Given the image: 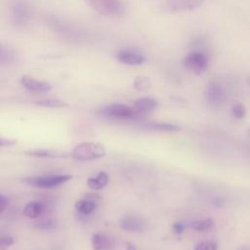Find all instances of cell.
<instances>
[{
	"mask_svg": "<svg viewBox=\"0 0 250 250\" xmlns=\"http://www.w3.org/2000/svg\"><path fill=\"white\" fill-rule=\"evenodd\" d=\"M184 64L190 71L199 74L207 69L209 64V58L203 51L194 50L185 57Z\"/></svg>",
	"mask_w": 250,
	"mask_h": 250,
	"instance_id": "obj_5",
	"label": "cell"
},
{
	"mask_svg": "<svg viewBox=\"0 0 250 250\" xmlns=\"http://www.w3.org/2000/svg\"><path fill=\"white\" fill-rule=\"evenodd\" d=\"M237 250H250V248L248 246H241L240 248H238Z\"/></svg>",
	"mask_w": 250,
	"mask_h": 250,
	"instance_id": "obj_32",
	"label": "cell"
},
{
	"mask_svg": "<svg viewBox=\"0 0 250 250\" xmlns=\"http://www.w3.org/2000/svg\"><path fill=\"white\" fill-rule=\"evenodd\" d=\"M119 226L125 231L137 232L142 231L146 228V222L140 216L125 215L120 219Z\"/></svg>",
	"mask_w": 250,
	"mask_h": 250,
	"instance_id": "obj_10",
	"label": "cell"
},
{
	"mask_svg": "<svg viewBox=\"0 0 250 250\" xmlns=\"http://www.w3.org/2000/svg\"><path fill=\"white\" fill-rule=\"evenodd\" d=\"M247 135H248V137L250 138V127H249L248 130H247Z\"/></svg>",
	"mask_w": 250,
	"mask_h": 250,
	"instance_id": "obj_33",
	"label": "cell"
},
{
	"mask_svg": "<svg viewBox=\"0 0 250 250\" xmlns=\"http://www.w3.org/2000/svg\"><path fill=\"white\" fill-rule=\"evenodd\" d=\"M16 58V53L13 49L0 45V66L10 64L14 62Z\"/></svg>",
	"mask_w": 250,
	"mask_h": 250,
	"instance_id": "obj_19",
	"label": "cell"
},
{
	"mask_svg": "<svg viewBox=\"0 0 250 250\" xmlns=\"http://www.w3.org/2000/svg\"><path fill=\"white\" fill-rule=\"evenodd\" d=\"M231 114L237 119H242L246 115V108L242 104H235L231 107Z\"/></svg>",
	"mask_w": 250,
	"mask_h": 250,
	"instance_id": "obj_24",
	"label": "cell"
},
{
	"mask_svg": "<svg viewBox=\"0 0 250 250\" xmlns=\"http://www.w3.org/2000/svg\"><path fill=\"white\" fill-rule=\"evenodd\" d=\"M106 155L105 147L99 143L85 142L78 144L72 150L71 156L78 161H90L103 158Z\"/></svg>",
	"mask_w": 250,
	"mask_h": 250,
	"instance_id": "obj_1",
	"label": "cell"
},
{
	"mask_svg": "<svg viewBox=\"0 0 250 250\" xmlns=\"http://www.w3.org/2000/svg\"><path fill=\"white\" fill-rule=\"evenodd\" d=\"M24 154L29 157H37V158H62L67 156L64 152L48 149V148H32L24 151Z\"/></svg>",
	"mask_w": 250,
	"mask_h": 250,
	"instance_id": "obj_15",
	"label": "cell"
},
{
	"mask_svg": "<svg viewBox=\"0 0 250 250\" xmlns=\"http://www.w3.org/2000/svg\"><path fill=\"white\" fill-rule=\"evenodd\" d=\"M85 197L88 198V199H91V200H93V201H97V200L101 199V196L98 195V194H96V193H88V194H86Z\"/></svg>",
	"mask_w": 250,
	"mask_h": 250,
	"instance_id": "obj_30",
	"label": "cell"
},
{
	"mask_svg": "<svg viewBox=\"0 0 250 250\" xmlns=\"http://www.w3.org/2000/svg\"><path fill=\"white\" fill-rule=\"evenodd\" d=\"M126 248H127V250H136V247L132 244V243H130V242H127L126 243Z\"/></svg>",
	"mask_w": 250,
	"mask_h": 250,
	"instance_id": "obj_31",
	"label": "cell"
},
{
	"mask_svg": "<svg viewBox=\"0 0 250 250\" xmlns=\"http://www.w3.org/2000/svg\"><path fill=\"white\" fill-rule=\"evenodd\" d=\"M98 113L105 117L120 118V119H133V115H134L132 106L122 104H113L103 106L99 108Z\"/></svg>",
	"mask_w": 250,
	"mask_h": 250,
	"instance_id": "obj_6",
	"label": "cell"
},
{
	"mask_svg": "<svg viewBox=\"0 0 250 250\" xmlns=\"http://www.w3.org/2000/svg\"><path fill=\"white\" fill-rule=\"evenodd\" d=\"M228 100V91L226 87L218 80H212L207 85L205 91V101L213 109L221 108Z\"/></svg>",
	"mask_w": 250,
	"mask_h": 250,
	"instance_id": "obj_2",
	"label": "cell"
},
{
	"mask_svg": "<svg viewBox=\"0 0 250 250\" xmlns=\"http://www.w3.org/2000/svg\"><path fill=\"white\" fill-rule=\"evenodd\" d=\"M52 205H50L49 202L43 201V200H35L27 203L23 208V215L29 219L35 220L44 217L46 214H48L51 209Z\"/></svg>",
	"mask_w": 250,
	"mask_h": 250,
	"instance_id": "obj_7",
	"label": "cell"
},
{
	"mask_svg": "<svg viewBox=\"0 0 250 250\" xmlns=\"http://www.w3.org/2000/svg\"><path fill=\"white\" fill-rule=\"evenodd\" d=\"M203 4V0H169L166 9L170 12H187L198 9Z\"/></svg>",
	"mask_w": 250,
	"mask_h": 250,
	"instance_id": "obj_11",
	"label": "cell"
},
{
	"mask_svg": "<svg viewBox=\"0 0 250 250\" xmlns=\"http://www.w3.org/2000/svg\"><path fill=\"white\" fill-rule=\"evenodd\" d=\"M213 226V221L211 219H199L196 221H193L190 224V227L192 229L194 230H198V231H205L208 230L209 229H211V227Z\"/></svg>",
	"mask_w": 250,
	"mask_h": 250,
	"instance_id": "obj_22",
	"label": "cell"
},
{
	"mask_svg": "<svg viewBox=\"0 0 250 250\" xmlns=\"http://www.w3.org/2000/svg\"><path fill=\"white\" fill-rule=\"evenodd\" d=\"M35 104L42 107H51V108H60L64 107L67 105V104L62 100L57 99H49V100H40L35 102Z\"/></svg>",
	"mask_w": 250,
	"mask_h": 250,
	"instance_id": "obj_21",
	"label": "cell"
},
{
	"mask_svg": "<svg viewBox=\"0 0 250 250\" xmlns=\"http://www.w3.org/2000/svg\"><path fill=\"white\" fill-rule=\"evenodd\" d=\"M249 85H250V79H249Z\"/></svg>",
	"mask_w": 250,
	"mask_h": 250,
	"instance_id": "obj_34",
	"label": "cell"
},
{
	"mask_svg": "<svg viewBox=\"0 0 250 250\" xmlns=\"http://www.w3.org/2000/svg\"><path fill=\"white\" fill-rule=\"evenodd\" d=\"M142 127L149 131H160V132H175L179 131L181 128L178 125L167 123V122H158V121H148L143 123Z\"/></svg>",
	"mask_w": 250,
	"mask_h": 250,
	"instance_id": "obj_16",
	"label": "cell"
},
{
	"mask_svg": "<svg viewBox=\"0 0 250 250\" xmlns=\"http://www.w3.org/2000/svg\"><path fill=\"white\" fill-rule=\"evenodd\" d=\"M157 107V102L148 97H144L135 101L132 108L134 111L133 119H143L151 111H153Z\"/></svg>",
	"mask_w": 250,
	"mask_h": 250,
	"instance_id": "obj_8",
	"label": "cell"
},
{
	"mask_svg": "<svg viewBox=\"0 0 250 250\" xmlns=\"http://www.w3.org/2000/svg\"><path fill=\"white\" fill-rule=\"evenodd\" d=\"M16 143H17V140H15V139L0 137V147H2V146H12L16 145Z\"/></svg>",
	"mask_w": 250,
	"mask_h": 250,
	"instance_id": "obj_28",
	"label": "cell"
},
{
	"mask_svg": "<svg viewBox=\"0 0 250 250\" xmlns=\"http://www.w3.org/2000/svg\"><path fill=\"white\" fill-rule=\"evenodd\" d=\"M30 11L28 5L22 1L19 0L14 4L13 7V21L19 26L26 25L29 22Z\"/></svg>",
	"mask_w": 250,
	"mask_h": 250,
	"instance_id": "obj_9",
	"label": "cell"
},
{
	"mask_svg": "<svg viewBox=\"0 0 250 250\" xmlns=\"http://www.w3.org/2000/svg\"><path fill=\"white\" fill-rule=\"evenodd\" d=\"M109 178L105 172H99L96 177L89 178L87 180L88 187L93 190H100L108 184Z\"/></svg>",
	"mask_w": 250,
	"mask_h": 250,
	"instance_id": "obj_18",
	"label": "cell"
},
{
	"mask_svg": "<svg viewBox=\"0 0 250 250\" xmlns=\"http://www.w3.org/2000/svg\"><path fill=\"white\" fill-rule=\"evenodd\" d=\"M72 179L71 175H49V176H40V177H27L22 179L25 184H28L32 187L39 188H54L62 186V184L68 182Z\"/></svg>",
	"mask_w": 250,
	"mask_h": 250,
	"instance_id": "obj_3",
	"label": "cell"
},
{
	"mask_svg": "<svg viewBox=\"0 0 250 250\" xmlns=\"http://www.w3.org/2000/svg\"><path fill=\"white\" fill-rule=\"evenodd\" d=\"M13 244H14V238L12 236L4 235L0 237V250H7Z\"/></svg>",
	"mask_w": 250,
	"mask_h": 250,
	"instance_id": "obj_26",
	"label": "cell"
},
{
	"mask_svg": "<svg viewBox=\"0 0 250 250\" xmlns=\"http://www.w3.org/2000/svg\"><path fill=\"white\" fill-rule=\"evenodd\" d=\"M8 205H9L8 197L0 194V214L8 207Z\"/></svg>",
	"mask_w": 250,
	"mask_h": 250,
	"instance_id": "obj_29",
	"label": "cell"
},
{
	"mask_svg": "<svg viewBox=\"0 0 250 250\" xmlns=\"http://www.w3.org/2000/svg\"><path fill=\"white\" fill-rule=\"evenodd\" d=\"M217 243L213 240H204L198 242L194 246V250H217Z\"/></svg>",
	"mask_w": 250,
	"mask_h": 250,
	"instance_id": "obj_23",
	"label": "cell"
},
{
	"mask_svg": "<svg viewBox=\"0 0 250 250\" xmlns=\"http://www.w3.org/2000/svg\"><path fill=\"white\" fill-rule=\"evenodd\" d=\"M187 227H188L187 222H185V221H179V222L174 223V225H173V227H172V230H173L174 233L180 234V233H182V232L186 229Z\"/></svg>",
	"mask_w": 250,
	"mask_h": 250,
	"instance_id": "obj_27",
	"label": "cell"
},
{
	"mask_svg": "<svg viewBox=\"0 0 250 250\" xmlns=\"http://www.w3.org/2000/svg\"><path fill=\"white\" fill-rule=\"evenodd\" d=\"M75 209L77 211L78 216L82 218L88 217L93 214V212L96 209V201H93L88 198L80 199L75 203Z\"/></svg>",
	"mask_w": 250,
	"mask_h": 250,
	"instance_id": "obj_17",
	"label": "cell"
},
{
	"mask_svg": "<svg viewBox=\"0 0 250 250\" xmlns=\"http://www.w3.org/2000/svg\"><path fill=\"white\" fill-rule=\"evenodd\" d=\"M91 244L94 250H112L114 248V239L104 233H95L91 238Z\"/></svg>",
	"mask_w": 250,
	"mask_h": 250,
	"instance_id": "obj_13",
	"label": "cell"
},
{
	"mask_svg": "<svg viewBox=\"0 0 250 250\" xmlns=\"http://www.w3.org/2000/svg\"><path fill=\"white\" fill-rule=\"evenodd\" d=\"M116 57L119 62L129 65H139L145 62L144 56L133 50H121Z\"/></svg>",
	"mask_w": 250,
	"mask_h": 250,
	"instance_id": "obj_14",
	"label": "cell"
},
{
	"mask_svg": "<svg viewBox=\"0 0 250 250\" xmlns=\"http://www.w3.org/2000/svg\"><path fill=\"white\" fill-rule=\"evenodd\" d=\"M134 87L140 91L146 90L149 87V80L146 77H137L134 81Z\"/></svg>",
	"mask_w": 250,
	"mask_h": 250,
	"instance_id": "obj_25",
	"label": "cell"
},
{
	"mask_svg": "<svg viewBox=\"0 0 250 250\" xmlns=\"http://www.w3.org/2000/svg\"><path fill=\"white\" fill-rule=\"evenodd\" d=\"M21 83L26 90L33 93H46L52 89V86L48 82L36 80L28 75H22Z\"/></svg>",
	"mask_w": 250,
	"mask_h": 250,
	"instance_id": "obj_12",
	"label": "cell"
},
{
	"mask_svg": "<svg viewBox=\"0 0 250 250\" xmlns=\"http://www.w3.org/2000/svg\"><path fill=\"white\" fill-rule=\"evenodd\" d=\"M88 6L101 15L117 17L123 14L124 7L120 0H84Z\"/></svg>",
	"mask_w": 250,
	"mask_h": 250,
	"instance_id": "obj_4",
	"label": "cell"
},
{
	"mask_svg": "<svg viewBox=\"0 0 250 250\" xmlns=\"http://www.w3.org/2000/svg\"><path fill=\"white\" fill-rule=\"evenodd\" d=\"M34 228L39 230H52L57 228V221L53 218H43L36 222Z\"/></svg>",
	"mask_w": 250,
	"mask_h": 250,
	"instance_id": "obj_20",
	"label": "cell"
}]
</instances>
